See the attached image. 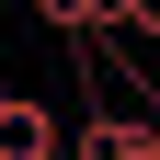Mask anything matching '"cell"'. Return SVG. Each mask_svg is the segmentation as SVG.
Wrapping results in <instances>:
<instances>
[{
  "instance_id": "6da1fadb",
  "label": "cell",
  "mask_w": 160,
  "mask_h": 160,
  "mask_svg": "<svg viewBox=\"0 0 160 160\" xmlns=\"http://www.w3.org/2000/svg\"><path fill=\"white\" fill-rule=\"evenodd\" d=\"M34 23L69 46V34H114V0H34Z\"/></svg>"
},
{
  "instance_id": "7a4b0ae2",
  "label": "cell",
  "mask_w": 160,
  "mask_h": 160,
  "mask_svg": "<svg viewBox=\"0 0 160 160\" xmlns=\"http://www.w3.org/2000/svg\"><path fill=\"white\" fill-rule=\"evenodd\" d=\"M57 160H80V149H57Z\"/></svg>"
}]
</instances>
